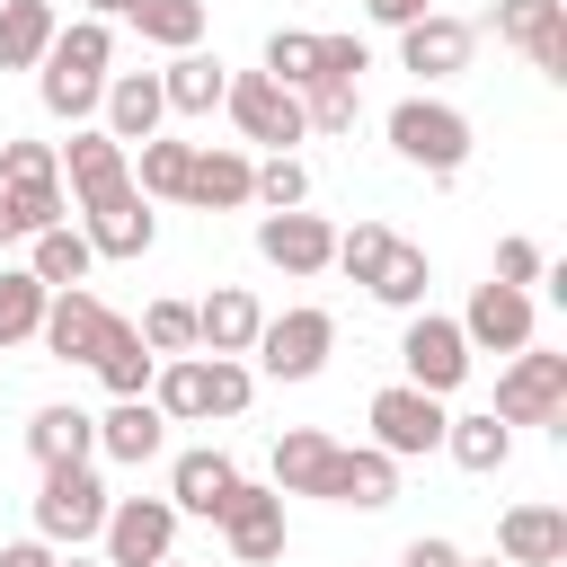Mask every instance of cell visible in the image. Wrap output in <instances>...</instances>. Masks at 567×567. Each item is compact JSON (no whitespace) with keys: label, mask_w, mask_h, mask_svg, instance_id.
I'll list each match as a JSON object with an SVG mask.
<instances>
[{"label":"cell","mask_w":567,"mask_h":567,"mask_svg":"<svg viewBox=\"0 0 567 567\" xmlns=\"http://www.w3.org/2000/svg\"><path fill=\"white\" fill-rule=\"evenodd\" d=\"M106 62H115V27H106V18H71V27H53V44H44V62H35V97H44V115H62V124L97 115V97H106Z\"/></svg>","instance_id":"cell-1"},{"label":"cell","mask_w":567,"mask_h":567,"mask_svg":"<svg viewBox=\"0 0 567 567\" xmlns=\"http://www.w3.org/2000/svg\"><path fill=\"white\" fill-rule=\"evenodd\" d=\"M470 142H478L470 115L443 106V97H425V89L390 106V151H399L408 168H425V177H461V168H470Z\"/></svg>","instance_id":"cell-2"},{"label":"cell","mask_w":567,"mask_h":567,"mask_svg":"<svg viewBox=\"0 0 567 567\" xmlns=\"http://www.w3.org/2000/svg\"><path fill=\"white\" fill-rule=\"evenodd\" d=\"M505 425H549L567 443V354H540V346H514V363L496 372V408Z\"/></svg>","instance_id":"cell-3"},{"label":"cell","mask_w":567,"mask_h":567,"mask_svg":"<svg viewBox=\"0 0 567 567\" xmlns=\"http://www.w3.org/2000/svg\"><path fill=\"white\" fill-rule=\"evenodd\" d=\"M106 478L89 470V461H62V470H44V487H35V540H53V549H80V540H97V523H106Z\"/></svg>","instance_id":"cell-4"},{"label":"cell","mask_w":567,"mask_h":567,"mask_svg":"<svg viewBox=\"0 0 567 567\" xmlns=\"http://www.w3.org/2000/svg\"><path fill=\"white\" fill-rule=\"evenodd\" d=\"M221 115L239 124V142H266V151L310 142V133H301V89H284V80H266V71H230Z\"/></svg>","instance_id":"cell-5"},{"label":"cell","mask_w":567,"mask_h":567,"mask_svg":"<svg viewBox=\"0 0 567 567\" xmlns=\"http://www.w3.org/2000/svg\"><path fill=\"white\" fill-rule=\"evenodd\" d=\"M248 354H257V372H266V381H310V372H319V363L337 354V319H328L319 301H301V310L266 319Z\"/></svg>","instance_id":"cell-6"},{"label":"cell","mask_w":567,"mask_h":567,"mask_svg":"<svg viewBox=\"0 0 567 567\" xmlns=\"http://www.w3.org/2000/svg\"><path fill=\"white\" fill-rule=\"evenodd\" d=\"M53 159H62V195H71V213H89V204H106V195L133 186V151H124L106 124H71V142H62Z\"/></svg>","instance_id":"cell-7"},{"label":"cell","mask_w":567,"mask_h":567,"mask_svg":"<svg viewBox=\"0 0 567 567\" xmlns=\"http://www.w3.org/2000/svg\"><path fill=\"white\" fill-rule=\"evenodd\" d=\"M399 363H408L416 390L452 399V390L470 381V337H461V319H443V310H408V328H399Z\"/></svg>","instance_id":"cell-8"},{"label":"cell","mask_w":567,"mask_h":567,"mask_svg":"<svg viewBox=\"0 0 567 567\" xmlns=\"http://www.w3.org/2000/svg\"><path fill=\"white\" fill-rule=\"evenodd\" d=\"M372 443H381L390 461H425V452H443V399L416 390V381L372 390Z\"/></svg>","instance_id":"cell-9"},{"label":"cell","mask_w":567,"mask_h":567,"mask_svg":"<svg viewBox=\"0 0 567 567\" xmlns=\"http://www.w3.org/2000/svg\"><path fill=\"white\" fill-rule=\"evenodd\" d=\"M221 540H230V558L239 567H275L284 558V487H257V478H239L230 496H221Z\"/></svg>","instance_id":"cell-10"},{"label":"cell","mask_w":567,"mask_h":567,"mask_svg":"<svg viewBox=\"0 0 567 567\" xmlns=\"http://www.w3.org/2000/svg\"><path fill=\"white\" fill-rule=\"evenodd\" d=\"M97 540H106V567H151V558L177 549V505L168 496H115Z\"/></svg>","instance_id":"cell-11"},{"label":"cell","mask_w":567,"mask_h":567,"mask_svg":"<svg viewBox=\"0 0 567 567\" xmlns=\"http://www.w3.org/2000/svg\"><path fill=\"white\" fill-rule=\"evenodd\" d=\"M496 35H505L532 71L567 80V0H496Z\"/></svg>","instance_id":"cell-12"},{"label":"cell","mask_w":567,"mask_h":567,"mask_svg":"<svg viewBox=\"0 0 567 567\" xmlns=\"http://www.w3.org/2000/svg\"><path fill=\"white\" fill-rule=\"evenodd\" d=\"M470 53H478V27L470 18L425 9L416 27H399V71H416V80H452V71H470Z\"/></svg>","instance_id":"cell-13"},{"label":"cell","mask_w":567,"mask_h":567,"mask_svg":"<svg viewBox=\"0 0 567 567\" xmlns=\"http://www.w3.org/2000/svg\"><path fill=\"white\" fill-rule=\"evenodd\" d=\"M461 337H470V354L487 346V354H514V346H532V292L523 284H478L470 292V310H461Z\"/></svg>","instance_id":"cell-14"},{"label":"cell","mask_w":567,"mask_h":567,"mask_svg":"<svg viewBox=\"0 0 567 567\" xmlns=\"http://www.w3.org/2000/svg\"><path fill=\"white\" fill-rule=\"evenodd\" d=\"M319 496H328V505H354V514H381V505L399 496V461H390L381 443H337Z\"/></svg>","instance_id":"cell-15"},{"label":"cell","mask_w":567,"mask_h":567,"mask_svg":"<svg viewBox=\"0 0 567 567\" xmlns=\"http://www.w3.org/2000/svg\"><path fill=\"white\" fill-rule=\"evenodd\" d=\"M257 257L266 266H284V275H328V257H337V230L319 221V213H266L257 221Z\"/></svg>","instance_id":"cell-16"},{"label":"cell","mask_w":567,"mask_h":567,"mask_svg":"<svg viewBox=\"0 0 567 567\" xmlns=\"http://www.w3.org/2000/svg\"><path fill=\"white\" fill-rule=\"evenodd\" d=\"M106 319H115V310H106L89 284H71V292H53V301H44L35 346H44L53 363H89V354H97V337H106Z\"/></svg>","instance_id":"cell-17"},{"label":"cell","mask_w":567,"mask_h":567,"mask_svg":"<svg viewBox=\"0 0 567 567\" xmlns=\"http://www.w3.org/2000/svg\"><path fill=\"white\" fill-rule=\"evenodd\" d=\"M496 558L505 567H567V505H505Z\"/></svg>","instance_id":"cell-18"},{"label":"cell","mask_w":567,"mask_h":567,"mask_svg":"<svg viewBox=\"0 0 567 567\" xmlns=\"http://www.w3.org/2000/svg\"><path fill=\"white\" fill-rule=\"evenodd\" d=\"M97 115H106V133L133 151V142H151L159 124H168V97H159V71H106V97H97Z\"/></svg>","instance_id":"cell-19"},{"label":"cell","mask_w":567,"mask_h":567,"mask_svg":"<svg viewBox=\"0 0 567 567\" xmlns=\"http://www.w3.org/2000/svg\"><path fill=\"white\" fill-rule=\"evenodd\" d=\"M89 248L97 257H142L151 239H159V213H151V195L142 186H124V195H106V204H89Z\"/></svg>","instance_id":"cell-20"},{"label":"cell","mask_w":567,"mask_h":567,"mask_svg":"<svg viewBox=\"0 0 567 567\" xmlns=\"http://www.w3.org/2000/svg\"><path fill=\"white\" fill-rule=\"evenodd\" d=\"M257 328H266V310L248 284H221L213 301H195V354H248Z\"/></svg>","instance_id":"cell-21"},{"label":"cell","mask_w":567,"mask_h":567,"mask_svg":"<svg viewBox=\"0 0 567 567\" xmlns=\"http://www.w3.org/2000/svg\"><path fill=\"white\" fill-rule=\"evenodd\" d=\"M248 177H257V159H248V151H230V142H195L186 204H195V213H230V204H248Z\"/></svg>","instance_id":"cell-22"},{"label":"cell","mask_w":567,"mask_h":567,"mask_svg":"<svg viewBox=\"0 0 567 567\" xmlns=\"http://www.w3.org/2000/svg\"><path fill=\"white\" fill-rule=\"evenodd\" d=\"M159 443H168V416L151 408V390H142V399H115V408L97 416V452H106V461H124V470L159 461Z\"/></svg>","instance_id":"cell-23"},{"label":"cell","mask_w":567,"mask_h":567,"mask_svg":"<svg viewBox=\"0 0 567 567\" xmlns=\"http://www.w3.org/2000/svg\"><path fill=\"white\" fill-rule=\"evenodd\" d=\"M89 372L106 381V399H142V390H151V372H159V354L142 346V328H133V319H106V337H97Z\"/></svg>","instance_id":"cell-24"},{"label":"cell","mask_w":567,"mask_h":567,"mask_svg":"<svg viewBox=\"0 0 567 567\" xmlns=\"http://www.w3.org/2000/svg\"><path fill=\"white\" fill-rule=\"evenodd\" d=\"M27 452H35V470L89 461V452H97V416H89V408H71V399H53V408H35V416H27Z\"/></svg>","instance_id":"cell-25"},{"label":"cell","mask_w":567,"mask_h":567,"mask_svg":"<svg viewBox=\"0 0 567 567\" xmlns=\"http://www.w3.org/2000/svg\"><path fill=\"white\" fill-rule=\"evenodd\" d=\"M230 487H239V461L230 452H177V470H168V505L177 514H204V523L221 514Z\"/></svg>","instance_id":"cell-26"},{"label":"cell","mask_w":567,"mask_h":567,"mask_svg":"<svg viewBox=\"0 0 567 567\" xmlns=\"http://www.w3.org/2000/svg\"><path fill=\"white\" fill-rule=\"evenodd\" d=\"M89 266H97V248H89V230H71V221H53V230H35V239H27V275H35L44 292L89 284Z\"/></svg>","instance_id":"cell-27"},{"label":"cell","mask_w":567,"mask_h":567,"mask_svg":"<svg viewBox=\"0 0 567 567\" xmlns=\"http://www.w3.org/2000/svg\"><path fill=\"white\" fill-rule=\"evenodd\" d=\"M221 89H230V71L213 62V53H168V71H159V97H168V115H213L221 106Z\"/></svg>","instance_id":"cell-28"},{"label":"cell","mask_w":567,"mask_h":567,"mask_svg":"<svg viewBox=\"0 0 567 567\" xmlns=\"http://www.w3.org/2000/svg\"><path fill=\"white\" fill-rule=\"evenodd\" d=\"M425 284H434V266H425V248L390 230V248H381V266L363 275V292H372V301H390V310H425Z\"/></svg>","instance_id":"cell-29"},{"label":"cell","mask_w":567,"mask_h":567,"mask_svg":"<svg viewBox=\"0 0 567 567\" xmlns=\"http://www.w3.org/2000/svg\"><path fill=\"white\" fill-rule=\"evenodd\" d=\"M443 452H452L470 478H487V470L514 461V425H505V416H443Z\"/></svg>","instance_id":"cell-30"},{"label":"cell","mask_w":567,"mask_h":567,"mask_svg":"<svg viewBox=\"0 0 567 567\" xmlns=\"http://www.w3.org/2000/svg\"><path fill=\"white\" fill-rule=\"evenodd\" d=\"M53 0H0V71H35L53 44Z\"/></svg>","instance_id":"cell-31"},{"label":"cell","mask_w":567,"mask_h":567,"mask_svg":"<svg viewBox=\"0 0 567 567\" xmlns=\"http://www.w3.org/2000/svg\"><path fill=\"white\" fill-rule=\"evenodd\" d=\"M62 213H71L62 177H27V186H0V248H9V239H35V230H53Z\"/></svg>","instance_id":"cell-32"},{"label":"cell","mask_w":567,"mask_h":567,"mask_svg":"<svg viewBox=\"0 0 567 567\" xmlns=\"http://www.w3.org/2000/svg\"><path fill=\"white\" fill-rule=\"evenodd\" d=\"M115 18H133V35H142V44H159V53L204 44V0H124Z\"/></svg>","instance_id":"cell-33"},{"label":"cell","mask_w":567,"mask_h":567,"mask_svg":"<svg viewBox=\"0 0 567 567\" xmlns=\"http://www.w3.org/2000/svg\"><path fill=\"white\" fill-rule=\"evenodd\" d=\"M186 168H195V142H168V133L133 142V186L151 204H186Z\"/></svg>","instance_id":"cell-34"},{"label":"cell","mask_w":567,"mask_h":567,"mask_svg":"<svg viewBox=\"0 0 567 567\" xmlns=\"http://www.w3.org/2000/svg\"><path fill=\"white\" fill-rule=\"evenodd\" d=\"M328 461H337V434H319V425H292V434L275 443V487H284V496H319Z\"/></svg>","instance_id":"cell-35"},{"label":"cell","mask_w":567,"mask_h":567,"mask_svg":"<svg viewBox=\"0 0 567 567\" xmlns=\"http://www.w3.org/2000/svg\"><path fill=\"white\" fill-rule=\"evenodd\" d=\"M44 301H53V292H44L27 266H9V275H0V346H35V328H44Z\"/></svg>","instance_id":"cell-36"},{"label":"cell","mask_w":567,"mask_h":567,"mask_svg":"<svg viewBox=\"0 0 567 567\" xmlns=\"http://www.w3.org/2000/svg\"><path fill=\"white\" fill-rule=\"evenodd\" d=\"M354 115H363V89L354 80H310L301 89V133H354Z\"/></svg>","instance_id":"cell-37"},{"label":"cell","mask_w":567,"mask_h":567,"mask_svg":"<svg viewBox=\"0 0 567 567\" xmlns=\"http://www.w3.org/2000/svg\"><path fill=\"white\" fill-rule=\"evenodd\" d=\"M266 80L310 89V80H319V35H310V27H275V35H266Z\"/></svg>","instance_id":"cell-38"},{"label":"cell","mask_w":567,"mask_h":567,"mask_svg":"<svg viewBox=\"0 0 567 567\" xmlns=\"http://www.w3.org/2000/svg\"><path fill=\"white\" fill-rule=\"evenodd\" d=\"M248 204H266V213H292V204H310V168H301L292 151L257 159V177H248Z\"/></svg>","instance_id":"cell-39"},{"label":"cell","mask_w":567,"mask_h":567,"mask_svg":"<svg viewBox=\"0 0 567 567\" xmlns=\"http://www.w3.org/2000/svg\"><path fill=\"white\" fill-rule=\"evenodd\" d=\"M257 399V372L239 354H204V416H239Z\"/></svg>","instance_id":"cell-40"},{"label":"cell","mask_w":567,"mask_h":567,"mask_svg":"<svg viewBox=\"0 0 567 567\" xmlns=\"http://www.w3.org/2000/svg\"><path fill=\"white\" fill-rule=\"evenodd\" d=\"M133 328H142L151 354H195V301H151Z\"/></svg>","instance_id":"cell-41"},{"label":"cell","mask_w":567,"mask_h":567,"mask_svg":"<svg viewBox=\"0 0 567 567\" xmlns=\"http://www.w3.org/2000/svg\"><path fill=\"white\" fill-rule=\"evenodd\" d=\"M381 248H390V221H354V230H337V257H328V266H346V275L363 284V275L381 266Z\"/></svg>","instance_id":"cell-42"},{"label":"cell","mask_w":567,"mask_h":567,"mask_svg":"<svg viewBox=\"0 0 567 567\" xmlns=\"http://www.w3.org/2000/svg\"><path fill=\"white\" fill-rule=\"evenodd\" d=\"M363 71H372V44L363 35H319V80H354L363 89Z\"/></svg>","instance_id":"cell-43"},{"label":"cell","mask_w":567,"mask_h":567,"mask_svg":"<svg viewBox=\"0 0 567 567\" xmlns=\"http://www.w3.org/2000/svg\"><path fill=\"white\" fill-rule=\"evenodd\" d=\"M27 177H62L53 142H0V186H27Z\"/></svg>","instance_id":"cell-44"},{"label":"cell","mask_w":567,"mask_h":567,"mask_svg":"<svg viewBox=\"0 0 567 567\" xmlns=\"http://www.w3.org/2000/svg\"><path fill=\"white\" fill-rule=\"evenodd\" d=\"M540 239H496V284H540Z\"/></svg>","instance_id":"cell-45"},{"label":"cell","mask_w":567,"mask_h":567,"mask_svg":"<svg viewBox=\"0 0 567 567\" xmlns=\"http://www.w3.org/2000/svg\"><path fill=\"white\" fill-rule=\"evenodd\" d=\"M399 567H461V549H452L443 532H416V540L399 549Z\"/></svg>","instance_id":"cell-46"},{"label":"cell","mask_w":567,"mask_h":567,"mask_svg":"<svg viewBox=\"0 0 567 567\" xmlns=\"http://www.w3.org/2000/svg\"><path fill=\"white\" fill-rule=\"evenodd\" d=\"M363 9H372V27H416L434 0H363Z\"/></svg>","instance_id":"cell-47"},{"label":"cell","mask_w":567,"mask_h":567,"mask_svg":"<svg viewBox=\"0 0 567 567\" xmlns=\"http://www.w3.org/2000/svg\"><path fill=\"white\" fill-rule=\"evenodd\" d=\"M0 567H53V540H9Z\"/></svg>","instance_id":"cell-48"},{"label":"cell","mask_w":567,"mask_h":567,"mask_svg":"<svg viewBox=\"0 0 567 567\" xmlns=\"http://www.w3.org/2000/svg\"><path fill=\"white\" fill-rule=\"evenodd\" d=\"M80 9H89V18H115V9H124V0H80Z\"/></svg>","instance_id":"cell-49"},{"label":"cell","mask_w":567,"mask_h":567,"mask_svg":"<svg viewBox=\"0 0 567 567\" xmlns=\"http://www.w3.org/2000/svg\"><path fill=\"white\" fill-rule=\"evenodd\" d=\"M53 567H106V558H80V549H71V558H53Z\"/></svg>","instance_id":"cell-50"},{"label":"cell","mask_w":567,"mask_h":567,"mask_svg":"<svg viewBox=\"0 0 567 567\" xmlns=\"http://www.w3.org/2000/svg\"><path fill=\"white\" fill-rule=\"evenodd\" d=\"M151 567H186V558H177V549H168V558H151Z\"/></svg>","instance_id":"cell-51"},{"label":"cell","mask_w":567,"mask_h":567,"mask_svg":"<svg viewBox=\"0 0 567 567\" xmlns=\"http://www.w3.org/2000/svg\"><path fill=\"white\" fill-rule=\"evenodd\" d=\"M461 567H505V558H461Z\"/></svg>","instance_id":"cell-52"}]
</instances>
